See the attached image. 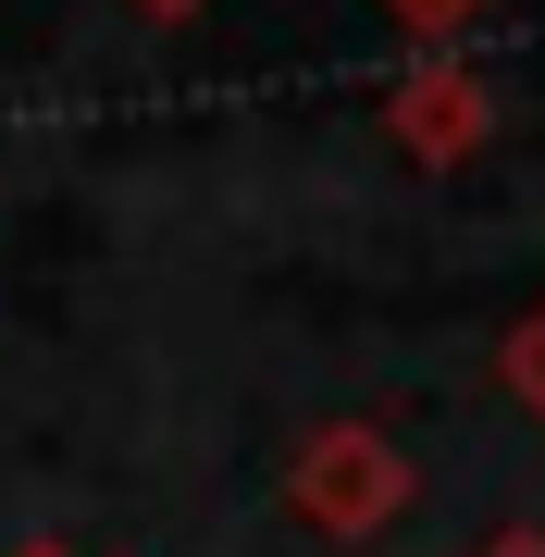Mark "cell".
I'll return each instance as SVG.
<instances>
[{
  "instance_id": "5",
  "label": "cell",
  "mask_w": 545,
  "mask_h": 557,
  "mask_svg": "<svg viewBox=\"0 0 545 557\" xmlns=\"http://www.w3.org/2000/svg\"><path fill=\"white\" fill-rule=\"evenodd\" d=\"M124 13H137V25H199L211 0H124Z\"/></svg>"
},
{
  "instance_id": "2",
  "label": "cell",
  "mask_w": 545,
  "mask_h": 557,
  "mask_svg": "<svg viewBox=\"0 0 545 557\" xmlns=\"http://www.w3.org/2000/svg\"><path fill=\"white\" fill-rule=\"evenodd\" d=\"M384 137H397L409 161H434V174L484 161V137H496V75L459 62V50H422V62L397 75V100H384Z\"/></svg>"
},
{
  "instance_id": "1",
  "label": "cell",
  "mask_w": 545,
  "mask_h": 557,
  "mask_svg": "<svg viewBox=\"0 0 545 557\" xmlns=\"http://www.w3.org/2000/svg\"><path fill=\"white\" fill-rule=\"evenodd\" d=\"M409 446L384 434V421H310L298 458H285V508L310 520V533H335V545H372L384 520H409Z\"/></svg>"
},
{
  "instance_id": "6",
  "label": "cell",
  "mask_w": 545,
  "mask_h": 557,
  "mask_svg": "<svg viewBox=\"0 0 545 557\" xmlns=\"http://www.w3.org/2000/svg\"><path fill=\"white\" fill-rule=\"evenodd\" d=\"M471 557H545V533H496V545H471Z\"/></svg>"
},
{
  "instance_id": "4",
  "label": "cell",
  "mask_w": 545,
  "mask_h": 557,
  "mask_svg": "<svg viewBox=\"0 0 545 557\" xmlns=\"http://www.w3.org/2000/svg\"><path fill=\"white\" fill-rule=\"evenodd\" d=\"M384 13H397V25H409V38H422V50H459L471 25L496 13V0H384Z\"/></svg>"
},
{
  "instance_id": "3",
  "label": "cell",
  "mask_w": 545,
  "mask_h": 557,
  "mask_svg": "<svg viewBox=\"0 0 545 557\" xmlns=\"http://www.w3.org/2000/svg\"><path fill=\"white\" fill-rule=\"evenodd\" d=\"M496 372H508V397H521V409L545 421V298H533V310L496 335Z\"/></svg>"
},
{
  "instance_id": "7",
  "label": "cell",
  "mask_w": 545,
  "mask_h": 557,
  "mask_svg": "<svg viewBox=\"0 0 545 557\" xmlns=\"http://www.w3.org/2000/svg\"><path fill=\"white\" fill-rule=\"evenodd\" d=\"M13 557H75V545H50V533H38V545H13Z\"/></svg>"
}]
</instances>
